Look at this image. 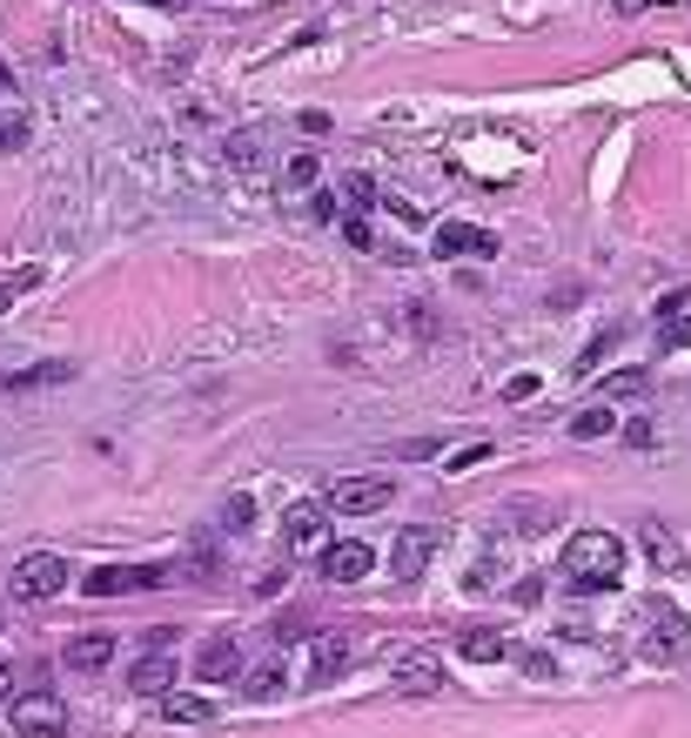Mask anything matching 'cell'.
<instances>
[{"mask_svg": "<svg viewBox=\"0 0 691 738\" xmlns=\"http://www.w3.org/2000/svg\"><path fill=\"white\" fill-rule=\"evenodd\" d=\"M0 88H8V67H0Z\"/></svg>", "mask_w": 691, "mask_h": 738, "instance_id": "33", "label": "cell"}, {"mask_svg": "<svg viewBox=\"0 0 691 738\" xmlns=\"http://www.w3.org/2000/svg\"><path fill=\"white\" fill-rule=\"evenodd\" d=\"M162 564H101L88 571V598H122V591H155L162 585Z\"/></svg>", "mask_w": 691, "mask_h": 738, "instance_id": "5", "label": "cell"}, {"mask_svg": "<svg viewBox=\"0 0 691 738\" xmlns=\"http://www.w3.org/2000/svg\"><path fill=\"white\" fill-rule=\"evenodd\" d=\"M336 202H342V209H369V202H376V182H369V175H342V182H336Z\"/></svg>", "mask_w": 691, "mask_h": 738, "instance_id": "19", "label": "cell"}, {"mask_svg": "<svg viewBox=\"0 0 691 738\" xmlns=\"http://www.w3.org/2000/svg\"><path fill=\"white\" fill-rule=\"evenodd\" d=\"M456 651H464L470 665H497V658H511V638L497 625H464V631H456Z\"/></svg>", "mask_w": 691, "mask_h": 738, "instance_id": "14", "label": "cell"}, {"mask_svg": "<svg viewBox=\"0 0 691 738\" xmlns=\"http://www.w3.org/2000/svg\"><path fill=\"white\" fill-rule=\"evenodd\" d=\"M651 8V0H618V14H644Z\"/></svg>", "mask_w": 691, "mask_h": 738, "instance_id": "32", "label": "cell"}, {"mask_svg": "<svg viewBox=\"0 0 691 738\" xmlns=\"http://www.w3.org/2000/svg\"><path fill=\"white\" fill-rule=\"evenodd\" d=\"M611 430H618V416H611V403H591V410H578V416H570V437H578V443H598V437H611Z\"/></svg>", "mask_w": 691, "mask_h": 738, "instance_id": "16", "label": "cell"}, {"mask_svg": "<svg viewBox=\"0 0 691 738\" xmlns=\"http://www.w3.org/2000/svg\"><path fill=\"white\" fill-rule=\"evenodd\" d=\"M0 691H8V672H0Z\"/></svg>", "mask_w": 691, "mask_h": 738, "instance_id": "35", "label": "cell"}, {"mask_svg": "<svg viewBox=\"0 0 691 738\" xmlns=\"http://www.w3.org/2000/svg\"><path fill=\"white\" fill-rule=\"evenodd\" d=\"M128 691H141V698H168V691H175V651H141L135 672H128Z\"/></svg>", "mask_w": 691, "mask_h": 738, "instance_id": "9", "label": "cell"}, {"mask_svg": "<svg viewBox=\"0 0 691 738\" xmlns=\"http://www.w3.org/2000/svg\"><path fill=\"white\" fill-rule=\"evenodd\" d=\"M342 242H350V249H369L376 236H369V222H363V215H350V222H342Z\"/></svg>", "mask_w": 691, "mask_h": 738, "instance_id": "26", "label": "cell"}, {"mask_svg": "<svg viewBox=\"0 0 691 738\" xmlns=\"http://www.w3.org/2000/svg\"><path fill=\"white\" fill-rule=\"evenodd\" d=\"M397 691H403V698H430V691H443L437 658H430V651H410L403 665H397Z\"/></svg>", "mask_w": 691, "mask_h": 738, "instance_id": "12", "label": "cell"}, {"mask_svg": "<svg viewBox=\"0 0 691 738\" xmlns=\"http://www.w3.org/2000/svg\"><path fill=\"white\" fill-rule=\"evenodd\" d=\"M390 497H397V477H350V484H336L323 503L342 511V517H363V511H382Z\"/></svg>", "mask_w": 691, "mask_h": 738, "instance_id": "6", "label": "cell"}, {"mask_svg": "<svg viewBox=\"0 0 691 738\" xmlns=\"http://www.w3.org/2000/svg\"><path fill=\"white\" fill-rule=\"evenodd\" d=\"M242 691H249V698H282V691H289V672H282V658H268V665H255V672L242 678Z\"/></svg>", "mask_w": 691, "mask_h": 738, "instance_id": "17", "label": "cell"}, {"mask_svg": "<svg viewBox=\"0 0 691 738\" xmlns=\"http://www.w3.org/2000/svg\"><path fill=\"white\" fill-rule=\"evenodd\" d=\"M350 658H356V631H323L316 638V685L342 678V672H350Z\"/></svg>", "mask_w": 691, "mask_h": 738, "instance_id": "13", "label": "cell"}, {"mask_svg": "<svg viewBox=\"0 0 691 738\" xmlns=\"http://www.w3.org/2000/svg\"><path fill=\"white\" fill-rule=\"evenodd\" d=\"M483 456H490V443H470V450H456V456H450V471H470V463H483Z\"/></svg>", "mask_w": 691, "mask_h": 738, "instance_id": "28", "label": "cell"}, {"mask_svg": "<svg viewBox=\"0 0 691 738\" xmlns=\"http://www.w3.org/2000/svg\"><path fill=\"white\" fill-rule=\"evenodd\" d=\"M437 543H443V530H430V524H410V530H397V551H390V577H397V585H416V577L430 571Z\"/></svg>", "mask_w": 691, "mask_h": 738, "instance_id": "4", "label": "cell"}, {"mask_svg": "<svg viewBox=\"0 0 691 738\" xmlns=\"http://www.w3.org/2000/svg\"><path fill=\"white\" fill-rule=\"evenodd\" d=\"M323 517H329V503H289V511H282L289 551H316V543H323Z\"/></svg>", "mask_w": 691, "mask_h": 738, "instance_id": "10", "label": "cell"}, {"mask_svg": "<svg viewBox=\"0 0 691 738\" xmlns=\"http://www.w3.org/2000/svg\"><path fill=\"white\" fill-rule=\"evenodd\" d=\"M8 718H14V738H61V731H67V705H61L54 691H27V698H14Z\"/></svg>", "mask_w": 691, "mask_h": 738, "instance_id": "2", "label": "cell"}, {"mask_svg": "<svg viewBox=\"0 0 691 738\" xmlns=\"http://www.w3.org/2000/svg\"><path fill=\"white\" fill-rule=\"evenodd\" d=\"M511 524H557V503H511Z\"/></svg>", "mask_w": 691, "mask_h": 738, "instance_id": "22", "label": "cell"}, {"mask_svg": "<svg viewBox=\"0 0 691 738\" xmlns=\"http://www.w3.org/2000/svg\"><path fill=\"white\" fill-rule=\"evenodd\" d=\"M196 672H202L209 685H222V678H236V672H242V645L228 638V631H222V638H209V645L196 651Z\"/></svg>", "mask_w": 691, "mask_h": 738, "instance_id": "11", "label": "cell"}, {"mask_svg": "<svg viewBox=\"0 0 691 738\" xmlns=\"http://www.w3.org/2000/svg\"><path fill=\"white\" fill-rule=\"evenodd\" d=\"M544 598V577H517V604H537Z\"/></svg>", "mask_w": 691, "mask_h": 738, "instance_id": "30", "label": "cell"}, {"mask_svg": "<svg viewBox=\"0 0 691 738\" xmlns=\"http://www.w3.org/2000/svg\"><path fill=\"white\" fill-rule=\"evenodd\" d=\"M390 209H397V222H410V228H416V222H424V209H416L410 196H390Z\"/></svg>", "mask_w": 691, "mask_h": 738, "instance_id": "29", "label": "cell"}, {"mask_svg": "<svg viewBox=\"0 0 691 738\" xmlns=\"http://www.w3.org/2000/svg\"><path fill=\"white\" fill-rule=\"evenodd\" d=\"M148 8H168V0H148Z\"/></svg>", "mask_w": 691, "mask_h": 738, "instance_id": "34", "label": "cell"}, {"mask_svg": "<svg viewBox=\"0 0 691 738\" xmlns=\"http://www.w3.org/2000/svg\"><path fill=\"white\" fill-rule=\"evenodd\" d=\"M316 175H323L316 154H289L282 162V188H316Z\"/></svg>", "mask_w": 691, "mask_h": 738, "instance_id": "20", "label": "cell"}, {"mask_svg": "<svg viewBox=\"0 0 691 738\" xmlns=\"http://www.w3.org/2000/svg\"><path fill=\"white\" fill-rule=\"evenodd\" d=\"M108 658H114V631H81L67 645V672H101Z\"/></svg>", "mask_w": 691, "mask_h": 738, "instance_id": "15", "label": "cell"}, {"mask_svg": "<svg viewBox=\"0 0 691 738\" xmlns=\"http://www.w3.org/2000/svg\"><path fill=\"white\" fill-rule=\"evenodd\" d=\"M604 349H611V329H604V336L585 349V357H578V376H591V370H598V357H604Z\"/></svg>", "mask_w": 691, "mask_h": 738, "instance_id": "27", "label": "cell"}, {"mask_svg": "<svg viewBox=\"0 0 691 738\" xmlns=\"http://www.w3.org/2000/svg\"><path fill=\"white\" fill-rule=\"evenodd\" d=\"M376 571V551H369V543H329V551H323V577H329V585H363V577Z\"/></svg>", "mask_w": 691, "mask_h": 738, "instance_id": "7", "label": "cell"}, {"mask_svg": "<svg viewBox=\"0 0 691 738\" xmlns=\"http://www.w3.org/2000/svg\"><path fill=\"white\" fill-rule=\"evenodd\" d=\"M249 517H255V503H249V497H228V503H222V524H236V530H242Z\"/></svg>", "mask_w": 691, "mask_h": 738, "instance_id": "24", "label": "cell"}, {"mask_svg": "<svg viewBox=\"0 0 691 738\" xmlns=\"http://www.w3.org/2000/svg\"><path fill=\"white\" fill-rule=\"evenodd\" d=\"M684 342H691V323H671V329L658 336V349H684Z\"/></svg>", "mask_w": 691, "mask_h": 738, "instance_id": "31", "label": "cell"}, {"mask_svg": "<svg viewBox=\"0 0 691 738\" xmlns=\"http://www.w3.org/2000/svg\"><path fill=\"white\" fill-rule=\"evenodd\" d=\"M61 585H67V558H54V551H34V558L14 564V598L21 604H48Z\"/></svg>", "mask_w": 691, "mask_h": 738, "instance_id": "3", "label": "cell"}, {"mask_svg": "<svg viewBox=\"0 0 691 738\" xmlns=\"http://www.w3.org/2000/svg\"><path fill=\"white\" fill-rule=\"evenodd\" d=\"M162 718H168V725H209L215 705H209V698H175V691H168V698H162Z\"/></svg>", "mask_w": 691, "mask_h": 738, "instance_id": "18", "label": "cell"}, {"mask_svg": "<svg viewBox=\"0 0 691 738\" xmlns=\"http://www.w3.org/2000/svg\"><path fill=\"white\" fill-rule=\"evenodd\" d=\"M27 141V122L21 114H0V148H21Z\"/></svg>", "mask_w": 691, "mask_h": 738, "instance_id": "25", "label": "cell"}, {"mask_svg": "<svg viewBox=\"0 0 691 738\" xmlns=\"http://www.w3.org/2000/svg\"><path fill=\"white\" fill-rule=\"evenodd\" d=\"M537 390H544V376H511V383H504V397H511V403H530Z\"/></svg>", "mask_w": 691, "mask_h": 738, "instance_id": "23", "label": "cell"}, {"mask_svg": "<svg viewBox=\"0 0 691 738\" xmlns=\"http://www.w3.org/2000/svg\"><path fill=\"white\" fill-rule=\"evenodd\" d=\"M557 571H564L570 591H611L625 577V543L611 537V530H578V537L564 543V564Z\"/></svg>", "mask_w": 691, "mask_h": 738, "instance_id": "1", "label": "cell"}, {"mask_svg": "<svg viewBox=\"0 0 691 738\" xmlns=\"http://www.w3.org/2000/svg\"><path fill=\"white\" fill-rule=\"evenodd\" d=\"M644 551H651V564H678V537L665 524H644Z\"/></svg>", "mask_w": 691, "mask_h": 738, "instance_id": "21", "label": "cell"}, {"mask_svg": "<svg viewBox=\"0 0 691 738\" xmlns=\"http://www.w3.org/2000/svg\"><path fill=\"white\" fill-rule=\"evenodd\" d=\"M456 255H497V236L490 228H470V222H443L437 228V262H456Z\"/></svg>", "mask_w": 691, "mask_h": 738, "instance_id": "8", "label": "cell"}]
</instances>
